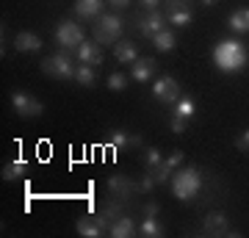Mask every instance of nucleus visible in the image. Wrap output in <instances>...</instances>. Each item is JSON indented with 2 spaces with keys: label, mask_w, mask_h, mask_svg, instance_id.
<instances>
[{
  "label": "nucleus",
  "mask_w": 249,
  "mask_h": 238,
  "mask_svg": "<svg viewBox=\"0 0 249 238\" xmlns=\"http://www.w3.org/2000/svg\"><path fill=\"white\" fill-rule=\"evenodd\" d=\"M213 64H216V70L227 72V75L241 72L249 64V53H247V47H244V42L241 39H222V42H216Z\"/></svg>",
  "instance_id": "f257e3e1"
},
{
  "label": "nucleus",
  "mask_w": 249,
  "mask_h": 238,
  "mask_svg": "<svg viewBox=\"0 0 249 238\" xmlns=\"http://www.w3.org/2000/svg\"><path fill=\"white\" fill-rule=\"evenodd\" d=\"M202 169L199 166H186V169H175V175H172V194L178 197L180 202H194L199 191H202Z\"/></svg>",
  "instance_id": "f03ea898"
},
{
  "label": "nucleus",
  "mask_w": 249,
  "mask_h": 238,
  "mask_svg": "<svg viewBox=\"0 0 249 238\" xmlns=\"http://www.w3.org/2000/svg\"><path fill=\"white\" fill-rule=\"evenodd\" d=\"M122 36V19L116 14H100L94 19V42L97 44H116Z\"/></svg>",
  "instance_id": "7ed1b4c3"
},
{
  "label": "nucleus",
  "mask_w": 249,
  "mask_h": 238,
  "mask_svg": "<svg viewBox=\"0 0 249 238\" xmlns=\"http://www.w3.org/2000/svg\"><path fill=\"white\" fill-rule=\"evenodd\" d=\"M75 64H72V58L67 55V50H61V53L55 55H47L45 61H42V72L45 75H50V78H58V80H75Z\"/></svg>",
  "instance_id": "20e7f679"
},
{
  "label": "nucleus",
  "mask_w": 249,
  "mask_h": 238,
  "mask_svg": "<svg viewBox=\"0 0 249 238\" xmlns=\"http://www.w3.org/2000/svg\"><path fill=\"white\" fill-rule=\"evenodd\" d=\"M83 42H86V39H83V28H80L78 22H72V19L58 22V28H55V44H58L61 50H78Z\"/></svg>",
  "instance_id": "39448f33"
},
{
  "label": "nucleus",
  "mask_w": 249,
  "mask_h": 238,
  "mask_svg": "<svg viewBox=\"0 0 249 238\" xmlns=\"http://www.w3.org/2000/svg\"><path fill=\"white\" fill-rule=\"evenodd\" d=\"M11 106H14V111H17L19 116H31V119H34V116H42V111H45V106H42V100H36L34 94H28V92H14V94H11Z\"/></svg>",
  "instance_id": "423d86ee"
},
{
  "label": "nucleus",
  "mask_w": 249,
  "mask_h": 238,
  "mask_svg": "<svg viewBox=\"0 0 249 238\" xmlns=\"http://www.w3.org/2000/svg\"><path fill=\"white\" fill-rule=\"evenodd\" d=\"M152 97L160 100V103H169V106H175L180 100V83L172 75H163V78L155 80V86H152Z\"/></svg>",
  "instance_id": "0eeeda50"
},
{
  "label": "nucleus",
  "mask_w": 249,
  "mask_h": 238,
  "mask_svg": "<svg viewBox=\"0 0 249 238\" xmlns=\"http://www.w3.org/2000/svg\"><path fill=\"white\" fill-rule=\"evenodd\" d=\"M166 14H160V11H147V14H142V17L136 19V28H139V34L144 36V39H152L155 34H160L163 28H166Z\"/></svg>",
  "instance_id": "6e6552de"
},
{
  "label": "nucleus",
  "mask_w": 249,
  "mask_h": 238,
  "mask_svg": "<svg viewBox=\"0 0 249 238\" xmlns=\"http://www.w3.org/2000/svg\"><path fill=\"white\" fill-rule=\"evenodd\" d=\"M108 194L114 197V200H122V202H127L130 197L139 191V183H133L127 175H114V177H108Z\"/></svg>",
  "instance_id": "1a4fd4ad"
},
{
  "label": "nucleus",
  "mask_w": 249,
  "mask_h": 238,
  "mask_svg": "<svg viewBox=\"0 0 249 238\" xmlns=\"http://www.w3.org/2000/svg\"><path fill=\"white\" fill-rule=\"evenodd\" d=\"M122 205H124L122 200H114V197H111V200H108V202L94 213V219H97V224L103 227V233H108V230L114 227V221L122 216Z\"/></svg>",
  "instance_id": "9d476101"
},
{
  "label": "nucleus",
  "mask_w": 249,
  "mask_h": 238,
  "mask_svg": "<svg viewBox=\"0 0 249 238\" xmlns=\"http://www.w3.org/2000/svg\"><path fill=\"white\" fill-rule=\"evenodd\" d=\"M166 19H169L172 25H178V28L191 25V19H194V14H191V6H188L186 0L166 3Z\"/></svg>",
  "instance_id": "9b49d317"
},
{
  "label": "nucleus",
  "mask_w": 249,
  "mask_h": 238,
  "mask_svg": "<svg viewBox=\"0 0 249 238\" xmlns=\"http://www.w3.org/2000/svg\"><path fill=\"white\" fill-rule=\"evenodd\" d=\"M106 144L111 150H127V147H139L142 144V136L136 133H127V130H108L106 133Z\"/></svg>",
  "instance_id": "f8f14e48"
},
{
  "label": "nucleus",
  "mask_w": 249,
  "mask_h": 238,
  "mask_svg": "<svg viewBox=\"0 0 249 238\" xmlns=\"http://www.w3.org/2000/svg\"><path fill=\"white\" fill-rule=\"evenodd\" d=\"M75 58H78V64L100 67V64H103V44H97L94 39H91V42H83L78 50H75Z\"/></svg>",
  "instance_id": "ddd939ff"
},
{
  "label": "nucleus",
  "mask_w": 249,
  "mask_h": 238,
  "mask_svg": "<svg viewBox=\"0 0 249 238\" xmlns=\"http://www.w3.org/2000/svg\"><path fill=\"white\" fill-rule=\"evenodd\" d=\"M230 227V219H227V213L222 211H211L205 213L202 219V233H208V236H224V230Z\"/></svg>",
  "instance_id": "4468645a"
},
{
  "label": "nucleus",
  "mask_w": 249,
  "mask_h": 238,
  "mask_svg": "<svg viewBox=\"0 0 249 238\" xmlns=\"http://www.w3.org/2000/svg\"><path fill=\"white\" fill-rule=\"evenodd\" d=\"M106 0H75V17L78 19H97L103 14Z\"/></svg>",
  "instance_id": "2eb2a0df"
},
{
  "label": "nucleus",
  "mask_w": 249,
  "mask_h": 238,
  "mask_svg": "<svg viewBox=\"0 0 249 238\" xmlns=\"http://www.w3.org/2000/svg\"><path fill=\"white\" fill-rule=\"evenodd\" d=\"M155 75V58H136L130 64V78L144 83V80H150Z\"/></svg>",
  "instance_id": "dca6fc26"
},
{
  "label": "nucleus",
  "mask_w": 249,
  "mask_h": 238,
  "mask_svg": "<svg viewBox=\"0 0 249 238\" xmlns=\"http://www.w3.org/2000/svg\"><path fill=\"white\" fill-rule=\"evenodd\" d=\"M136 233H139V230H136V219L127 216V213H122V216L114 221V227L108 230V236H114V238H130V236H136Z\"/></svg>",
  "instance_id": "f3484780"
},
{
  "label": "nucleus",
  "mask_w": 249,
  "mask_h": 238,
  "mask_svg": "<svg viewBox=\"0 0 249 238\" xmlns=\"http://www.w3.org/2000/svg\"><path fill=\"white\" fill-rule=\"evenodd\" d=\"M14 50H19V53H36V50H42V39L36 34H31V31H22L14 39Z\"/></svg>",
  "instance_id": "a211bd4d"
},
{
  "label": "nucleus",
  "mask_w": 249,
  "mask_h": 238,
  "mask_svg": "<svg viewBox=\"0 0 249 238\" xmlns=\"http://www.w3.org/2000/svg\"><path fill=\"white\" fill-rule=\"evenodd\" d=\"M114 58L119 64H133L136 58H139V50H136L133 42H127V39H122V42L114 44Z\"/></svg>",
  "instance_id": "6ab92c4d"
},
{
  "label": "nucleus",
  "mask_w": 249,
  "mask_h": 238,
  "mask_svg": "<svg viewBox=\"0 0 249 238\" xmlns=\"http://www.w3.org/2000/svg\"><path fill=\"white\" fill-rule=\"evenodd\" d=\"M3 180H9V183H14V180H19V177H25L28 175V161L25 158H14L9 161L6 166H3Z\"/></svg>",
  "instance_id": "aec40b11"
},
{
  "label": "nucleus",
  "mask_w": 249,
  "mask_h": 238,
  "mask_svg": "<svg viewBox=\"0 0 249 238\" xmlns=\"http://www.w3.org/2000/svg\"><path fill=\"white\" fill-rule=\"evenodd\" d=\"M163 233H166V227L160 224L158 216H144L142 224H139V236H144V238H160Z\"/></svg>",
  "instance_id": "412c9836"
},
{
  "label": "nucleus",
  "mask_w": 249,
  "mask_h": 238,
  "mask_svg": "<svg viewBox=\"0 0 249 238\" xmlns=\"http://www.w3.org/2000/svg\"><path fill=\"white\" fill-rule=\"evenodd\" d=\"M227 28L232 34H249V9H235L227 17Z\"/></svg>",
  "instance_id": "4be33fe9"
},
{
  "label": "nucleus",
  "mask_w": 249,
  "mask_h": 238,
  "mask_svg": "<svg viewBox=\"0 0 249 238\" xmlns=\"http://www.w3.org/2000/svg\"><path fill=\"white\" fill-rule=\"evenodd\" d=\"M75 227H78V236H83V238H97V236H103V227L97 224V219H94V216H80Z\"/></svg>",
  "instance_id": "5701e85b"
},
{
  "label": "nucleus",
  "mask_w": 249,
  "mask_h": 238,
  "mask_svg": "<svg viewBox=\"0 0 249 238\" xmlns=\"http://www.w3.org/2000/svg\"><path fill=\"white\" fill-rule=\"evenodd\" d=\"M152 42V47L155 50H160V53H169V50H175V44H178V39H175V34H172L169 28H163L160 34H155L150 39Z\"/></svg>",
  "instance_id": "b1692460"
},
{
  "label": "nucleus",
  "mask_w": 249,
  "mask_h": 238,
  "mask_svg": "<svg viewBox=\"0 0 249 238\" xmlns=\"http://www.w3.org/2000/svg\"><path fill=\"white\" fill-rule=\"evenodd\" d=\"M75 80H78L83 89L94 86V80H97V67H89V64H78V70H75Z\"/></svg>",
  "instance_id": "393cba45"
},
{
  "label": "nucleus",
  "mask_w": 249,
  "mask_h": 238,
  "mask_svg": "<svg viewBox=\"0 0 249 238\" xmlns=\"http://www.w3.org/2000/svg\"><path fill=\"white\" fill-rule=\"evenodd\" d=\"M196 114V103L191 97H186V94H180V100L175 103V111H172V116H183V119H191V116Z\"/></svg>",
  "instance_id": "a878e982"
},
{
  "label": "nucleus",
  "mask_w": 249,
  "mask_h": 238,
  "mask_svg": "<svg viewBox=\"0 0 249 238\" xmlns=\"http://www.w3.org/2000/svg\"><path fill=\"white\" fill-rule=\"evenodd\" d=\"M144 164H147V169H155V166L163 164V155H160L158 147H147V150H144Z\"/></svg>",
  "instance_id": "bb28decb"
},
{
  "label": "nucleus",
  "mask_w": 249,
  "mask_h": 238,
  "mask_svg": "<svg viewBox=\"0 0 249 238\" xmlns=\"http://www.w3.org/2000/svg\"><path fill=\"white\" fill-rule=\"evenodd\" d=\"M152 175H155V183H169V180H172V175H175V169H172L169 164L163 161L160 166H155V169H152Z\"/></svg>",
  "instance_id": "cd10ccee"
},
{
  "label": "nucleus",
  "mask_w": 249,
  "mask_h": 238,
  "mask_svg": "<svg viewBox=\"0 0 249 238\" xmlns=\"http://www.w3.org/2000/svg\"><path fill=\"white\" fill-rule=\"evenodd\" d=\"M108 89L111 92H124L127 89V78H124L122 72H111L108 75Z\"/></svg>",
  "instance_id": "c85d7f7f"
},
{
  "label": "nucleus",
  "mask_w": 249,
  "mask_h": 238,
  "mask_svg": "<svg viewBox=\"0 0 249 238\" xmlns=\"http://www.w3.org/2000/svg\"><path fill=\"white\" fill-rule=\"evenodd\" d=\"M155 185H158V183H155V175H152V169H147V172H144V177L139 180V191H142V194H150Z\"/></svg>",
  "instance_id": "c756f323"
},
{
  "label": "nucleus",
  "mask_w": 249,
  "mask_h": 238,
  "mask_svg": "<svg viewBox=\"0 0 249 238\" xmlns=\"http://www.w3.org/2000/svg\"><path fill=\"white\" fill-rule=\"evenodd\" d=\"M169 128H172V133L183 136V133H186V128H188V119H183V116H172V119H169Z\"/></svg>",
  "instance_id": "7c9ffc66"
},
{
  "label": "nucleus",
  "mask_w": 249,
  "mask_h": 238,
  "mask_svg": "<svg viewBox=\"0 0 249 238\" xmlns=\"http://www.w3.org/2000/svg\"><path fill=\"white\" fill-rule=\"evenodd\" d=\"M163 161H166V164H169L172 169H178L180 164H183V152H180V150H175V152H169V155H166Z\"/></svg>",
  "instance_id": "2f4dec72"
},
{
  "label": "nucleus",
  "mask_w": 249,
  "mask_h": 238,
  "mask_svg": "<svg viewBox=\"0 0 249 238\" xmlns=\"http://www.w3.org/2000/svg\"><path fill=\"white\" fill-rule=\"evenodd\" d=\"M235 147H238L241 152H249V128L244 133H241L238 139H235Z\"/></svg>",
  "instance_id": "473e14b6"
},
{
  "label": "nucleus",
  "mask_w": 249,
  "mask_h": 238,
  "mask_svg": "<svg viewBox=\"0 0 249 238\" xmlns=\"http://www.w3.org/2000/svg\"><path fill=\"white\" fill-rule=\"evenodd\" d=\"M142 213H144V216H158V213H160V205H158V202H147Z\"/></svg>",
  "instance_id": "72a5a7b5"
},
{
  "label": "nucleus",
  "mask_w": 249,
  "mask_h": 238,
  "mask_svg": "<svg viewBox=\"0 0 249 238\" xmlns=\"http://www.w3.org/2000/svg\"><path fill=\"white\" fill-rule=\"evenodd\" d=\"M139 6H142V9H147V11H158L160 0H139Z\"/></svg>",
  "instance_id": "f704fd0d"
},
{
  "label": "nucleus",
  "mask_w": 249,
  "mask_h": 238,
  "mask_svg": "<svg viewBox=\"0 0 249 238\" xmlns=\"http://www.w3.org/2000/svg\"><path fill=\"white\" fill-rule=\"evenodd\" d=\"M106 3H111L114 9H127L130 6V0H106Z\"/></svg>",
  "instance_id": "c9c22d12"
},
{
  "label": "nucleus",
  "mask_w": 249,
  "mask_h": 238,
  "mask_svg": "<svg viewBox=\"0 0 249 238\" xmlns=\"http://www.w3.org/2000/svg\"><path fill=\"white\" fill-rule=\"evenodd\" d=\"M202 3H205V6H213L216 0H202Z\"/></svg>",
  "instance_id": "e433bc0d"
},
{
  "label": "nucleus",
  "mask_w": 249,
  "mask_h": 238,
  "mask_svg": "<svg viewBox=\"0 0 249 238\" xmlns=\"http://www.w3.org/2000/svg\"><path fill=\"white\" fill-rule=\"evenodd\" d=\"M166 3H178V0H166Z\"/></svg>",
  "instance_id": "4c0bfd02"
}]
</instances>
